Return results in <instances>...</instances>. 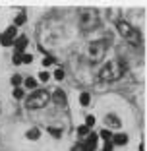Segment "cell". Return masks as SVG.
Wrapping results in <instances>:
<instances>
[{
  "label": "cell",
  "mask_w": 147,
  "mask_h": 151,
  "mask_svg": "<svg viewBox=\"0 0 147 151\" xmlns=\"http://www.w3.org/2000/svg\"><path fill=\"white\" fill-rule=\"evenodd\" d=\"M126 74V64L122 60H108L105 66L99 70V81L103 83H112L118 81Z\"/></svg>",
  "instance_id": "cell-1"
},
{
  "label": "cell",
  "mask_w": 147,
  "mask_h": 151,
  "mask_svg": "<svg viewBox=\"0 0 147 151\" xmlns=\"http://www.w3.org/2000/svg\"><path fill=\"white\" fill-rule=\"evenodd\" d=\"M116 27H118L120 35L124 37L132 47H139V45H141V33H139L132 23H128L126 19H118V22H116Z\"/></svg>",
  "instance_id": "cell-2"
},
{
  "label": "cell",
  "mask_w": 147,
  "mask_h": 151,
  "mask_svg": "<svg viewBox=\"0 0 147 151\" xmlns=\"http://www.w3.org/2000/svg\"><path fill=\"white\" fill-rule=\"evenodd\" d=\"M80 29L81 31H91L99 25V12L95 8H81L80 10Z\"/></svg>",
  "instance_id": "cell-3"
},
{
  "label": "cell",
  "mask_w": 147,
  "mask_h": 151,
  "mask_svg": "<svg viewBox=\"0 0 147 151\" xmlns=\"http://www.w3.org/2000/svg\"><path fill=\"white\" fill-rule=\"evenodd\" d=\"M110 45V41L105 39V41H95V43H91L89 47H87V60H89V64H99L105 58V54H107V47Z\"/></svg>",
  "instance_id": "cell-4"
},
{
  "label": "cell",
  "mask_w": 147,
  "mask_h": 151,
  "mask_svg": "<svg viewBox=\"0 0 147 151\" xmlns=\"http://www.w3.org/2000/svg\"><path fill=\"white\" fill-rule=\"evenodd\" d=\"M49 103H50V93L49 91H47V89H35V91H31V95L27 97L25 107L31 109V111H37V109L47 107Z\"/></svg>",
  "instance_id": "cell-5"
},
{
  "label": "cell",
  "mask_w": 147,
  "mask_h": 151,
  "mask_svg": "<svg viewBox=\"0 0 147 151\" xmlns=\"http://www.w3.org/2000/svg\"><path fill=\"white\" fill-rule=\"evenodd\" d=\"M97 138H99L97 134H89V136H87V139L81 143L83 151H95V149H97Z\"/></svg>",
  "instance_id": "cell-6"
},
{
  "label": "cell",
  "mask_w": 147,
  "mask_h": 151,
  "mask_svg": "<svg viewBox=\"0 0 147 151\" xmlns=\"http://www.w3.org/2000/svg\"><path fill=\"white\" fill-rule=\"evenodd\" d=\"M105 124H107L108 130L112 132V130H118V128H120L122 122H120V118H118L116 114H107V116H105Z\"/></svg>",
  "instance_id": "cell-7"
},
{
  "label": "cell",
  "mask_w": 147,
  "mask_h": 151,
  "mask_svg": "<svg viewBox=\"0 0 147 151\" xmlns=\"http://www.w3.org/2000/svg\"><path fill=\"white\" fill-rule=\"evenodd\" d=\"M50 101H54L56 105H66V93L62 89H56L52 95H50Z\"/></svg>",
  "instance_id": "cell-8"
},
{
  "label": "cell",
  "mask_w": 147,
  "mask_h": 151,
  "mask_svg": "<svg viewBox=\"0 0 147 151\" xmlns=\"http://www.w3.org/2000/svg\"><path fill=\"white\" fill-rule=\"evenodd\" d=\"M110 143H112V145H126V143H128V136H126V134H122V132L112 134Z\"/></svg>",
  "instance_id": "cell-9"
},
{
  "label": "cell",
  "mask_w": 147,
  "mask_h": 151,
  "mask_svg": "<svg viewBox=\"0 0 147 151\" xmlns=\"http://www.w3.org/2000/svg\"><path fill=\"white\" fill-rule=\"evenodd\" d=\"M14 47H16V54H23V50H25V47H27V39L25 37H16Z\"/></svg>",
  "instance_id": "cell-10"
},
{
  "label": "cell",
  "mask_w": 147,
  "mask_h": 151,
  "mask_svg": "<svg viewBox=\"0 0 147 151\" xmlns=\"http://www.w3.org/2000/svg\"><path fill=\"white\" fill-rule=\"evenodd\" d=\"M25 138L27 139H39L41 138V130L39 128H29L27 134H25Z\"/></svg>",
  "instance_id": "cell-11"
},
{
  "label": "cell",
  "mask_w": 147,
  "mask_h": 151,
  "mask_svg": "<svg viewBox=\"0 0 147 151\" xmlns=\"http://www.w3.org/2000/svg\"><path fill=\"white\" fill-rule=\"evenodd\" d=\"M47 132H50V136H52V138H62V128H58V126H49V128H47Z\"/></svg>",
  "instance_id": "cell-12"
},
{
  "label": "cell",
  "mask_w": 147,
  "mask_h": 151,
  "mask_svg": "<svg viewBox=\"0 0 147 151\" xmlns=\"http://www.w3.org/2000/svg\"><path fill=\"white\" fill-rule=\"evenodd\" d=\"M23 85H25L27 89L35 91V89H37V80H35V78H25V80H23Z\"/></svg>",
  "instance_id": "cell-13"
},
{
  "label": "cell",
  "mask_w": 147,
  "mask_h": 151,
  "mask_svg": "<svg viewBox=\"0 0 147 151\" xmlns=\"http://www.w3.org/2000/svg\"><path fill=\"white\" fill-rule=\"evenodd\" d=\"M2 35H4V37H8V39H12V41H14V39H16V35H18V27H14V25H12V27H8V29H6V31L2 33Z\"/></svg>",
  "instance_id": "cell-14"
},
{
  "label": "cell",
  "mask_w": 147,
  "mask_h": 151,
  "mask_svg": "<svg viewBox=\"0 0 147 151\" xmlns=\"http://www.w3.org/2000/svg\"><path fill=\"white\" fill-rule=\"evenodd\" d=\"M80 103H81V107H87V105L91 103L89 93H81V95H80Z\"/></svg>",
  "instance_id": "cell-15"
},
{
  "label": "cell",
  "mask_w": 147,
  "mask_h": 151,
  "mask_svg": "<svg viewBox=\"0 0 147 151\" xmlns=\"http://www.w3.org/2000/svg\"><path fill=\"white\" fill-rule=\"evenodd\" d=\"M77 136H80V138H87V136H89V128H87V126H80V128H77Z\"/></svg>",
  "instance_id": "cell-16"
},
{
  "label": "cell",
  "mask_w": 147,
  "mask_h": 151,
  "mask_svg": "<svg viewBox=\"0 0 147 151\" xmlns=\"http://www.w3.org/2000/svg\"><path fill=\"white\" fill-rule=\"evenodd\" d=\"M99 136H101L105 142H110V139H112V132H110V130H101V134H99Z\"/></svg>",
  "instance_id": "cell-17"
},
{
  "label": "cell",
  "mask_w": 147,
  "mask_h": 151,
  "mask_svg": "<svg viewBox=\"0 0 147 151\" xmlns=\"http://www.w3.org/2000/svg\"><path fill=\"white\" fill-rule=\"evenodd\" d=\"M10 81H12V85H14V87H19V85H22V76H18V74H14L12 76V80H10Z\"/></svg>",
  "instance_id": "cell-18"
},
{
  "label": "cell",
  "mask_w": 147,
  "mask_h": 151,
  "mask_svg": "<svg viewBox=\"0 0 147 151\" xmlns=\"http://www.w3.org/2000/svg\"><path fill=\"white\" fill-rule=\"evenodd\" d=\"M49 80H50V74H49V72H41V74H39V81H43V83H47Z\"/></svg>",
  "instance_id": "cell-19"
},
{
  "label": "cell",
  "mask_w": 147,
  "mask_h": 151,
  "mask_svg": "<svg viewBox=\"0 0 147 151\" xmlns=\"http://www.w3.org/2000/svg\"><path fill=\"white\" fill-rule=\"evenodd\" d=\"M14 41H16V39H14ZM14 41H12V39H8V37H4V35L0 37V43L4 45V47H12V45H14Z\"/></svg>",
  "instance_id": "cell-20"
},
{
  "label": "cell",
  "mask_w": 147,
  "mask_h": 151,
  "mask_svg": "<svg viewBox=\"0 0 147 151\" xmlns=\"http://www.w3.org/2000/svg\"><path fill=\"white\" fill-rule=\"evenodd\" d=\"M12 95H14L16 99H22V97H23V89H22V87H14Z\"/></svg>",
  "instance_id": "cell-21"
},
{
  "label": "cell",
  "mask_w": 147,
  "mask_h": 151,
  "mask_svg": "<svg viewBox=\"0 0 147 151\" xmlns=\"http://www.w3.org/2000/svg\"><path fill=\"white\" fill-rule=\"evenodd\" d=\"M22 62L23 64H31L33 62V54H22Z\"/></svg>",
  "instance_id": "cell-22"
},
{
  "label": "cell",
  "mask_w": 147,
  "mask_h": 151,
  "mask_svg": "<svg viewBox=\"0 0 147 151\" xmlns=\"http://www.w3.org/2000/svg\"><path fill=\"white\" fill-rule=\"evenodd\" d=\"M23 22H25V14H19V16H18V18H16V22H14V23H16V25H14V27H18V25H22V23Z\"/></svg>",
  "instance_id": "cell-23"
},
{
  "label": "cell",
  "mask_w": 147,
  "mask_h": 151,
  "mask_svg": "<svg viewBox=\"0 0 147 151\" xmlns=\"http://www.w3.org/2000/svg\"><path fill=\"white\" fill-rule=\"evenodd\" d=\"M52 64H54V58L52 56H45V58H43V66H52Z\"/></svg>",
  "instance_id": "cell-24"
},
{
  "label": "cell",
  "mask_w": 147,
  "mask_h": 151,
  "mask_svg": "<svg viewBox=\"0 0 147 151\" xmlns=\"http://www.w3.org/2000/svg\"><path fill=\"white\" fill-rule=\"evenodd\" d=\"M64 76H66V74H64V70H62V68H58V70L54 72V78H56L58 81H60V80H64Z\"/></svg>",
  "instance_id": "cell-25"
},
{
  "label": "cell",
  "mask_w": 147,
  "mask_h": 151,
  "mask_svg": "<svg viewBox=\"0 0 147 151\" xmlns=\"http://www.w3.org/2000/svg\"><path fill=\"white\" fill-rule=\"evenodd\" d=\"M93 124H95V116H93V114H89L87 118H85V126H87V128H91Z\"/></svg>",
  "instance_id": "cell-26"
},
{
  "label": "cell",
  "mask_w": 147,
  "mask_h": 151,
  "mask_svg": "<svg viewBox=\"0 0 147 151\" xmlns=\"http://www.w3.org/2000/svg\"><path fill=\"white\" fill-rule=\"evenodd\" d=\"M12 62L14 64H22V54H14V56H12Z\"/></svg>",
  "instance_id": "cell-27"
},
{
  "label": "cell",
  "mask_w": 147,
  "mask_h": 151,
  "mask_svg": "<svg viewBox=\"0 0 147 151\" xmlns=\"http://www.w3.org/2000/svg\"><path fill=\"white\" fill-rule=\"evenodd\" d=\"M112 147H114V145H112L110 142H107V143H105V149H103V151H112Z\"/></svg>",
  "instance_id": "cell-28"
}]
</instances>
